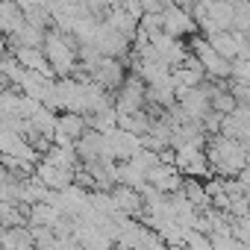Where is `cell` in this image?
Instances as JSON below:
<instances>
[{"label":"cell","mask_w":250,"mask_h":250,"mask_svg":"<svg viewBox=\"0 0 250 250\" xmlns=\"http://www.w3.org/2000/svg\"><path fill=\"white\" fill-rule=\"evenodd\" d=\"M24 27H27V21H24L18 3H0V39L12 42Z\"/></svg>","instance_id":"3957f363"},{"label":"cell","mask_w":250,"mask_h":250,"mask_svg":"<svg viewBox=\"0 0 250 250\" xmlns=\"http://www.w3.org/2000/svg\"><path fill=\"white\" fill-rule=\"evenodd\" d=\"M227 94L235 100V106H250V85L247 83H229L227 80Z\"/></svg>","instance_id":"52a82bcc"},{"label":"cell","mask_w":250,"mask_h":250,"mask_svg":"<svg viewBox=\"0 0 250 250\" xmlns=\"http://www.w3.org/2000/svg\"><path fill=\"white\" fill-rule=\"evenodd\" d=\"M206 44H209L224 62H232V59L238 56V44H235V36H232V33H215V36L206 39Z\"/></svg>","instance_id":"5b68a950"},{"label":"cell","mask_w":250,"mask_h":250,"mask_svg":"<svg viewBox=\"0 0 250 250\" xmlns=\"http://www.w3.org/2000/svg\"><path fill=\"white\" fill-rule=\"evenodd\" d=\"M229 83H247L250 85V59H232L229 62Z\"/></svg>","instance_id":"8992f818"},{"label":"cell","mask_w":250,"mask_h":250,"mask_svg":"<svg viewBox=\"0 0 250 250\" xmlns=\"http://www.w3.org/2000/svg\"><path fill=\"white\" fill-rule=\"evenodd\" d=\"M42 53H44V59H47V65H50V71H53V77L65 80V77H71V74L77 71V42H74L71 36L56 33L53 27L44 33Z\"/></svg>","instance_id":"6da1fadb"},{"label":"cell","mask_w":250,"mask_h":250,"mask_svg":"<svg viewBox=\"0 0 250 250\" xmlns=\"http://www.w3.org/2000/svg\"><path fill=\"white\" fill-rule=\"evenodd\" d=\"M56 130L62 136H68L71 142H77L85 133V115H74V112H62L56 115Z\"/></svg>","instance_id":"277c9868"},{"label":"cell","mask_w":250,"mask_h":250,"mask_svg":"<svg viewBox=\"0 0 250 250\" xmlns=\"http://www.w3.org/2000/svg\"><path fill=\"white\" fill-rule=\"evenodd\" d=\"M162 33L174 42H186V36H194L197 27L191 21V15L186 12V6L180 3H165L162 6Z\"/></svg>","instance_id":"7a4b0ae2"}]
</instances>
